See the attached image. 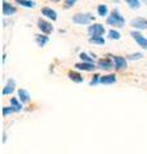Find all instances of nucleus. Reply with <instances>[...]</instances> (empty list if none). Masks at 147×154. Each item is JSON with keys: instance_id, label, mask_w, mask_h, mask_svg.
<instances>
[{"instance_id": "1", "label": "nucleus", "mask_w": 147, "mask_h": 154, "mask_svg": "<svg viewBox=\"0 0 147 154\" xmlns=\"http://www.w3.org/2000/svg\"><path fill=\"white\" fill-rule=\"evenodd\" d=\"M107 23H109L110 26H116V27H124L125 25V19L124 17L121 16L119 13L117 9H114L111 13V16L107 18Z\"/></svg>"}, {"instance_id": "2", "label": "nucleus", "mask_w": 147, "mask_h": 154, "mask_svg": "<svg viewBox=\"0 0 147 154\" xmlns=\"http://www.w3.org/2000/svg\"><path fill=\"white\" fill-rule=\"evenodd\" d=\"M93 19H94V17L90 16V14H87V13H77L72 17V21L77 23V25H88Z\"/></svg>"}, {"instance_id": "3", "label": "nucleus", "mask_w": 147, "mask_h": 154, "mask_svg": "<svg viewBox=\"0 0 147 154\" xmlns=\"http://www.w3.org/2000/svg\"><path fill=\"white\" fill-rule=\"evenodd\" d=\"M105 27L100 25V23H96V25H92L89 26V28H88V32H89L90 37H97V36H102L105 33Z\"/></svg>"}, {"instance_id": "4", "label": "nucleus", "mask_w": 147, "mask_h": 154, "mask_svg": "<svg viewBox=\"0 0 147 154\" xmlns=\"http://www.w3.org/2000/svg\"><path fill=\"white\" fill-rule=\"evenodd\" d=\"M130 36L134 38V40L137 41V44H138L141 48H143L145 50H147V38L145 36H142L139 32H136V31H132Z\"/></svg>"}, {"instance_id": "5", "label": "nucleus", "mask_w": 147, "mask_h": 154, "mask_svg": "<svg viewBox=\"0 0 147 154\" xmlns=\"http://www.w3.org/2000/svg\"><path fill=\"white\" fill-rule=\"evenodd\" d=\"M38 27L40 28L41 32H44V33H51L53 31V26L49 22L44 21V19H41V18L38 21Z\"/></svg>"}, {"instance_id": "6", "label": "nucleus", "mask_w": 147, "mask_h": 154, "mask_svg": "<svg viewBox=\"0 0 147 154\" xmlns=\"http://www.w3.org/2000/svg\"><path fill=\"white\" fill-rule=\"evenodd\" d=\"M130 23L134 28H138V30H146L147 28V19L145 18H136Z\"/></svg>"}, {"instance_id": "7", "label": "nucleus", "mask_w": 147, "mask_h": 154, "mask_svg": "<svg viewBox=\"0 0 147 154\" xmlns=\"http://www.w3.org/2000/svg\"><path fill=\"white\" fill-rule=\"evenodd\" d=\"M41 14H43V16H45L47 18L52 19V21H56V19H57V12L53 11L52 8H48V7L43 8L41 9Z\"/></svg>"}, {"instance_id": "8", "label": "nucleus", "mask_w": 147, "mask_h": 154, "mask_svg": "<svg viewBox=\"0 0 147 154\" xmlns=\"http://www.w3.org/2000/svg\"><path fill=\"white\" fill-rule=\"evenodd\" d=\"M114 63H115V68L116 69H122L126 67V60L124 59L122 57H117V55H114Z\"/></svg>"}, {"instance_id": "9", "label": "nucleus", "mask_w": 147, "mask_h": 154, "mask_svg": "<svg viewBox=\"0 0 147 154\" xmlns=\"http://www.w3.org/2000/svg\"><path fill=\"white\" fill-rule=\"evenodd\" d=\"M14 88H16V81H14L13 79L8 80V82L5 85V88L3 89V95H8L14 91Z\"/></svg>"}, {"instance_id": "10", "label": "nucleus", "mask_w": 147, "mask_h": 154, "mask_svg": "<svg viewBox=\"0 0 147 154\" xmlns=\"http://www.w3.org/2000/svg\"><path fill=\"white\" fill-rule=\"evenodd\" d=\"M75 67L77 69H80V71H94L96 69V66L94 63H76Z\"/></svg>"}, {"instance_id": "11", "label": "nucleus", "mask_w": 147, "mask_h": 154, "mask_svg": "<svg viewBox=\"0 0 147 154\" xmlns=\"http://www.w3.org/2000/svg\"><path fill=\"white\" fill-rule=\"evenodd\" d=\"M17 11H16V8H14L13 5H11V4H8L4 2L3 3V14L4 16H12V14H14Z\"/></svg>"}, {"instance_id": "12", "label": "nucleus", "mask_w": 147, "mask_h": 154, "mask_svg": "<svg viewBox=\"0 0 147 154\" xmlns=\"http://www.w3.org/2000/svg\"><path fill=\"white\" fill-rule=\"evenodd\" d=\"M101 84L103 85H110V84H115L116 82V76L115 75H107V76H102L100 80Z\"/></svg>"}, {"instance_id": "13", "label": "nucleus", "mask_w": 147, "mask_h": 154, "mask_svg": "<svg viewBox=\"0 0 147 154\" xmlns=\"http://www.w3.org/2000/svg\"><path fill=\"white\" fill-rule=\"evenodd\" d=\"M18 96H19V100H21L22 103H28L30 102V94H28L24 89H19L18 90Z\"/></svg>"}, {"instance_id": "14", "label": "nucleus", "mask_w": 147, "mask_h": 154, "mask_svg": "<svg viewBox=\"0 0 147 154\" xmlns=\"http://www.w3.org/2000/svg\"><path fill=\"white\" fill-rule=\"evenodd\" d=\"M98 66H100V68H102V69H111L112 67H114L110 59H100L98 60Z\"/></svg>"}, {"instance_id": "15", "label": "nucleus", "mask_w": 147, "mask_h": 154, "mask_svg": "<svg viewBox=\"0 0 147 154\" xmlns=\"http://www.w3.org/2000/svg\"><path fill=\"white\" fill-rule=\"evenodd\" d=\"M68 77H70V80L75 81V82H77V84H80V82L84 81V77H83L81 75H79L77 72H70V73H68Z\"/></svg>"}, {"instance_id": "16", "label": "nucleus", "mask_w": 147, "mask_h": 154, "mask_svg": "<svg viewBox=\"0 0 147 154\" xmlns=\"http://www.w3.org/2000/svg\"><path fill=\"white\" fill-rule=\"evenodd\" d=\"M89 42L90 44H96V45H105V38L102 36H97V37H89Z\"/></svg>"}, {"instance_id": "17", "label": "nucleus", "mask_w": 147, "mask_h": 154, "mask_svg": "<svg viewBox=\"0 0 147 154\" xmlns=\"http://www.w3.org/2000/svg\"><path fill=\"white\" fill-rule=\"evenodd\" d=\"M97 12H98V14H100L101 17H105V16H107V12H109V9H107L106 4H100L98 8H97Z\"/></svg>"}, {"instance_id": "18", "label": "nucleus", "mask_w": 147, "mask_h": 154, "mask_svg": "<svg viewBox=\"0 0 147 154\" xmlns=\"http://www.w3.org/2000/svg\"><path fill=\"white\" fill-rule=\"evenodd\" d=\"M48 41H49L48 36H41V35L36 36V42H38L39 46H44L45 44H48Z\"/></svg>"}, {"instance_id": "19", "label": "nucleus", "mask_w": 147, "mask_h": 154, "mask_svg": "<svg viewBox=\"0 0 147 154\" xmlns=\"http://www.w3.org/2000/svg\"><path fill=\"white\" fill-rule=\"evenodd\" d=\"M11 104H12V107L16 109V112H19V110L22 109V105L18 103L17 98H12V99H11Z\"/></svg>"}, {"instance_id": "20", "label": "nucleus", "mask_w": 147, "mask_h": 154, "mask_svg": "<svg viewBox=\"0 0 147 154\" xmlns=\"http://www.w3.org/2000/svg\"><path fill=\"white\" fill-rule=\"evenodd\" d=\"M126 3L129 4V8L130 9H138L141 7V3L138 2V0H128Z\"/></svg>"}, {"instance_id": "21", "label": "nucleus", "mask_w": 147, "mask_h": 154, "mask_svg": "<svg viewBox=\"0 0 147 154\" xmlns=\"http://www.w3.org/2000/svg\"><path fill=\"white\" fill-rule=\"evenodd\" d=\"M120 36H121L120 33L117 32V31H115V30H110L109 31V37L112 38V40H119Z\"/></svg>"}, {"instance_id": "22", "label": "nucleus", "mask_w": 147, "mask_h": 154, "mask_svg": "<svg viewBox=\"0 0 147 154\" xmlns=\"http://www.w3.org/2000/svg\"><path fill=\"white\" fill-rule=\"evenodd\" d=\"M18 4H21V5L26 7V8L35 7V3H34V2H27V0H18Z\"/></svg>"}, {"instance_id": "23", "label": "nucleus", "mask_w": 147, "mask_h": 154, "mask_svg": "<svg viewBox=\"0 0 147 154\" xmlns=\"http://www.w3.org/2000/svg\"><path fill=\"white\" fill-rule=\"evenodd\" d=\"M80 58H81V60H84V63H93V58H90L87 53H81Z\"/></svg>"}, {"instance_id": "24", "label": "nucleus", "mask_w": 147, "mask_h": 154, "mask_svg": "<svg viewBox=\"0 0 147 154\" xmlns=\"http://www.w3.org/2000/svg\"><path fill=\"white\" fill-rule=\"evenodd\" d=\"M142 57H143V54H142V53H136V54L128 55V59H129V60H138V59H141Z\"/></svg>"}, {"instance_id": "25", "label": "nucleus", "mask_w": 147, "mask_h": 154, "mask_svg": "<svg viewBox=\"0 0 147 154\" xmlns=\"http://www.w3.org/2000/svg\"><path fill=\"white\" fill-rule=\"evenodd\" d=\"M13 112H16V109H14L13 107H4V108H3V114H4V116L12 114Z\"/></svg>"}, {"instance_id": "26", "label": "nucleus", "mask_w": 147, "mask_h": 154, "mask_svg": "<svg viewBox=\"0 0 147 154\" xmlns=\"http://www.w3.org/2000/svg\"><path fill=\"white\" fill-rule=\"evenodd\" d=\"M101 80V76H98V75H94V77L92 79V81H90V85H96L98 81Z\"/></svg>"}, {"instance_id": "27", "label": "nucleus", "mask_w": 147, "mask_h": 154, "mask_svg": "<svg viewBox=\"0 0 147 154\" xmlns=\"http://www.w3.org/2000/svg\"><path fill=\"white\" fill-rule=\"evenodd\" d=\"M74 4H75V0H67V2H65V5L66 8H71Z\"/></svg>"}]
</instances>
